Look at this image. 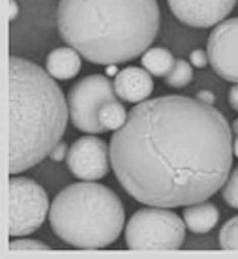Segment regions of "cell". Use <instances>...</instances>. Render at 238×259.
<instances>
[{
    "mask_svg": "<svg viewBox=\"0 0 238 259\" xmlns=\"http://www.w3.org/2000/svg\"><path fill=\"white\" fill-rule=\"evenodd\" d=\"M236 0H169V8L179 22L190 27H215L233 11Z\"/></svg>",
    "mask_w": 238,
    "mask_h": 259,
    "instance_id": "obj_10",
    "label": "cell"
},
{
    "mask_svg": "<svg viewBox=\"0 0 238 259\" xmlns=\"http://www.w3.org/2000/svg\"><path fill=\"white\" fill-rule=\"evenodd\" d=\"M222 197L226 200L227 206L238 209V168L231 171V176L222 186Z\"/></svg>",
    "mask_w": 238,
    "mask_h": 259,
    "instance_id": "obj_18",
    "label": "cell"
},
{
    "mask_svg": "<svg viewBox=\"0 0 238 259\" xmlns=\"http://www.w3.org/2000/svg\"><path fill=\"white\" fill-rule=\"evenodd\" d=\"M70 118L75 129L88 134H102L104 129L99 123L100 107L106 102L116 100L115 86L104 75H88L70 90L68 93Z\"/></svg>",
    "mask_w": 238,
    "mask_h": 259,
    "instance_id": "obj_7",
    "label": "cell"
},
{
    "mask_svg": "<svg viewBox=\"0 0 238 259\" xmlns=\"http://www.w3.org/2000/svg\"><path fill=\"white\" fill-rule=\"evenodd\" d=\"M206 54L220 79L238 84V16L224 20L210 32Z\"/></svg>",
    "mask_w": 238,
    "mask_h": 259,
    "instance_id": "obj_8",
    "label": "cell"
},
{
    "mask_svg": "<svg viewBox=\"0 0 238 259\" xmlns=\"http://www.w3.org/2000/svg\"><path fill=\"white\" fill-rule=\"evenodd\" d=\"M9 250H50L47 243H42L38 240H13L9 243Z\"/></svg>",
    "mask_w": 238,
    "mask_h": 259,
    "instance_id": "obj_19",
    "label": "cell"
},
{
    "mask_svg": "<svg viewBox=\"0 0 238 259\" xmlns=\"http://www.w3.org/2000/svg\"><path fill=\"white\" fill-rule=\"evenodd\" d=\"M219 245L224 250H238V217L227 220L219 234Z\"/></svg>",
    "mask_w": 238,
    "mask_h": 259,
    "instance_id": "obj_17",
    "label": "cell"
},
{
    "mask_svg": "<svg viewBox=\"0 0 238 259\" xmlns=\"http://www.w3.org/2000/svg\"><path fill=\"white\" fill-rule=\"evenodd\" d=\"M127 116H129V113L126 111L124 104L118 102V100H113V102H106L100 107L99 123L104 129V133H108V131H118L120 127L127 122Z\"/></svg>",
    "mask_w": 238,
    "mask_h": 259,
    "instance_id": "obj_15",
    "label": "cell"
},
{
    "mask_svg": "<svg viewBox=\"0 0 238 259\" xmlns=\"http://www.w3.org/2000/svg\"><path fill=\"white\" fill-rule=\"evenodd\" d=\"M174 59L172 52H169L167 49H149L142 54V66L154 77H167L169 72L172 70Z\"/></svg>",
    "mask_w": 238,
    "mask_h": 259,
    "instance_id": "obj_14",
    "label": "cell"
},
{
    "mask_svg": "<svg viewBox=\"0 0 238 259\" xmlns=\"http://www.w3.org/2000/svg\"><path fill=\"white\" fill-rule=\"evenodd\" d=\"M231 129H233V134H238V118L233 122V125H231Z\"/></svg>",
    "mask_w": 238,
    "mask_h": 259,
    "instance_id": "obj_27",
    "label": "cell"
},
{
    "mask_svg": "<svg viewBox=\"0 0 238 259\" xmlns=\"http://www.w3.org/2000/svg\"><path fill=\"white\" fill-rule=\"evenodd\" d=\"M227 99H229L231 107H233L234 111H238V84L229 90V95H227Z\"/></svg>",
    "mask_w": 238,
    "mask_h": 259,
    "instance_id": "obj_23",
    "label": "cell"
},
{
    "mask_svg": "<svg viewBox=\"0 0 238 259\" xmlns=\"http://www.w3.org/2000/svg\"><path fill=\"white\" fill-rule=\"evenodd\" d=\"M233 154L234 157H238V134H234V140H233Z\"/></svg>",
    "mask_w": 238,
    "mask_h": 259,
    "instance_id": "obj_26",
    "label": "cell"
},
{
    "mask_svg": "<svg viewBox=\"0 0 238 259\" xmlns=\"http://www.w3.org/2000/svg\"><path fill=\"white\" fill-rule=\"evenodd\" d=\"M68 150H70V147L66 145V143H63V141H59L58 145L52 149V152L49 154V157L52 161H63V159H66V156H68Z\"/></svg>",
    "mask_w": 238,
    "mask_h": 259,
    "instance_id": "obj_20",
    "label": "cell"
},
{
    "mask_svg": "<svg viewBox=\"0 0 238 259\" xmlns=\"http://www.w3.org/2000/svg\"><path fill=\"white\" fill-rule=\"evenodd\" d=\"M58 29L93 65H120L150 49L160 31L157 0H61Z\"/></svg>",
    "mask_w": 238,
    "mask_h": 259,
    "instance_id": "obj_2",
    "label": "cell"
},
{
    "mask_svg": "<svg viewBox=\"0 0 238 259\" xmlns=\"http://www.w3.org/2000/svg\"><path fill=\"white\" fill-rule=\"evenodd\" d=\"M106 72H108V75H116L118 70H116V65H108L106 66Z\"/></svg>",
    "mask_w": 238,
    "mask_h": 259,
    "instance_id": "obj_25",
    "label": "cell"
},
{
    "mask_svg": "<svg viewBox=\"0 0 238 259\" xmlns=\"http://www.w3.org/2000/svg\"><path fill=\"white\" fill-rule=\"evenodd\" d=\"M47 191L29 177L11 176L8 188V234L27 236L42 227L49 214Z\"/></svg>",
    "mask_w": 238,
    "mask_h": 259,
    "instance_id": "obj_6",
    "label": "cell"
},
{
    "mask_svg": "<svg viewBox=\"0 0 238 259\" xmlns=\"http://www.w3.org/2000/svg\"><path fill=\"white\" fill-rule=\"evenodd\" d=\"M70 109L61 88L32 61L9 57V150L11 176L42 163L61 141Z\"/></svg>",
    "mask_w": 238,
    "mask_h": 259,
    "instance_id": "obj_3",
    "label": "cell"
},
{
    "mask_svg": "<svg viewBox=\"0 0 238 259\" xmlns=\"http://www.w3.org/2000/svg\"><path fill=\"white\" fill-rule=\"evenodd\" d=\"M233 129L199 99L163 95L143 100L109 141L122 188L136 202L186 207L222 190L233 164Z\"/></svg>",
    "mask_w": 238,
    "mask_h": 259,
    "instance_id": "obj_1",
    "label": "cell"
},
{
    "mask_svg": "<svg viewBox=\"0 0 238 259\" xmlns=\"http://www.w3.org/2000/svg\"><path fill=\"white\" fill-rule=\"evenodd\" d=\"M16 16H18V6L15 0H9V22H13Z\"/></svg>",
    "mask_w": 238,
    "mask_h": 259,
    "instance_id": "obj_24",
    "label": "cell"
},
{
    "mask_svg": "<svg viewBox=\"0 0 238 259\" xmlns=\"http://www.w3.org/2000/svg\"><path fill=\"white\" fill-rule=\"evenodd\" d=\"M56 236L75 248H106L122 234L126 211L118 195L93 181L66 186L49 211Z\"/></svg>",
    "mask_w": 238,
    "mask_h": 259,
    "instance_id": "obj_4",
    "label": "cell"
},
{
    "mask_svg": "<svg viewBox=\"0 0 238 259\" xmlns=\"http://www.w3.org/2000/svg\"><path fill=\"white\" fill-rule=\"evenodd\" d=\"M186 224L169 207L136 211L126 225V245L131 250H177L183 247Z\"/></svg>",
    "mask_w": 238,
    "mask_h": 259,
    "instance_id": "obj_5",
    "label": "cell"
},
{
    "mask_svg": "<svg viewBox=\"0 0 238 259\" xmlns=\"http://www.w3.org/2000/svg\"><path fill=\"white\" fill-rule=\"evenodd\" d=\"M190 63H192L193 66H197V68H203V66H206V63H208V54L201 49L193 50V52L190 54Z\"/></svg>",
    "mask_w": 238,
    "mask_h": 259,
    "instance_id": "obj_21",
    "label": "cell"
},
{
    "mask_svg": "<svg viewBox=\"0 0 238 259\" xmlns=\"http://www.w3.org/2000/svg\"><path fill=\"white\" fill-rule=\"evenodd\" d=\"M192 79H193L192 65L186 63L184 59H176L172 70L165 77V82L170 88H184V86H188L192 82Z\"/></svg>",
    "mask_w": 238,
    "mask_h": 259,
    "instance_id": "obj_16",
    "label": "cell"
},
{
    "mask_svg": "<svg viewBox=\"0 0 238 259\" xmlns=\"http://www.w3.org/2000/svg\"><path fill=\"white\" fill-rule=\"evenodd\" d=\"M195 99H199L201 102H204V104H210V106H213V102H215V95H213L211 92H208V90H203V92H199Z\"/></svg>",
    "mask_w": 238,
    "mask_h": 259,
    "instance_id": "obj_22",
    "label": "cell"
},
{
    "mask_svg": "<svg viewBox=\"0 0 238 259\" xmlns=\"http://www.w3.org/2000/svg\"><path fill=\"white\" fill-rule=\"evenodd\" d=\"M81 54L72 47H61L49 54L45 70L58 80H68L81 70Z\"/></svg>",
    "mask_w": 238,
    "mask_h": 259,
    "instance_id": "obj_12",
    "label": "cell"
},
{
    "mask_svg": "<svg viewBox=\"0 0 238 259\" xmlns=\"http://www.w3.org/2000/svg\"><path fill=\"white\" fill-rule=\"evenodd\" d=\"M113 86H115L116 97L131 104H140L147 100L154 90L152 75L145 68H138V66H127L126 70H120L115 75Z\"/></svg>",
    "mask_w": 238,
    "mask_h": 259,
    "instance_id": "obj_11",
    "label": "cell"
},
{
    "mask_svg": "<svg viewBox=\"0 0 238 259\" xmlns=\"http://www.w3.org/2000/svg\"><path fill=\"white\" fill-rule=\"evenodd\" d=\"M109 147L95 136L77 138L70 145L66 166L81 181L104 179L109 171Z\"/></svg>",
    "mask_w": 238,
    "mask_h": 259,
    "instance_id": "obj_9",
    "label": "cell"
},
{
    "mask_svg": "<svg viewBox=\"0 0 238 259\" xmlns=\"http://www.w3.org/2000/svg\"><path fill=\"white\" fill-rule=\"evenodd\" d=\"M220 218V213L213 204L210 202H197L192 206L184 207L183 220L186 229L193 234H206L215 227Z\"/></svg>",
    "mask_w": 238,
    "mask_h": 259,
    "instance_id": "obj_13",
    "label": "cell"
}]
</instances>
